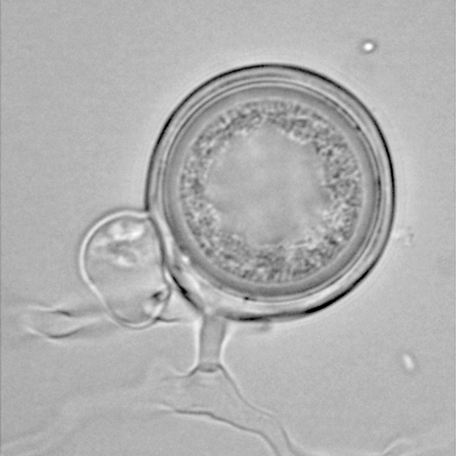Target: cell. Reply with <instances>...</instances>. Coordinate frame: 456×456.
<instances>
[{
    "mask_svg": "<svg viewBox=\"0 0 456 456\" xmlns=\"http://www.w3.org/2000/svg\"><path fill=\"white\" fill-rule=\"evenodd\" d=\"M83 266L91 285L119 318L144 316L161 301L162 245L146 216L123 213L99 225L85 245Z\"/></svg>",
    "mask_w": 456,
    "mask_h": 456,
    "instance_id": "6da1fadb",
    "label": "cell"
},
{
    "mask_svg": "<svg viewBox=\"0 0 456 456\" xmlns=\"http://www.w3.org/2000/svg\"><path fill=\"white\" fill-rule=\"evenodd\" d=\"M26 321L30 327L40 333L52 338H62L81 330L90 319L84 314L35 309L27 314Z\"/></svg>",
    "mask_w": 456,
    "mask_h": 456,
    "instance_id": "7a4b0ae2",
    "label": "cell"
}]
</instances>
